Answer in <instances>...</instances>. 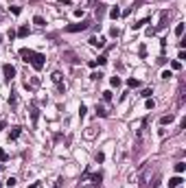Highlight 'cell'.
<instances>
[{
  "mask_svg": "<svg viewBox=\"0 0 186 188\" xmlns=\"http://www.w3.org/2000/svg\"><path fill=\"white\" fill-rule=\"evenodd\" d=\"M88 26H90V22L83 20V22H77V24H68L66 31H68V33H79V31H86Z\"/></svg>",
  "mask_w": 186,
  "mask_h": 188,
  "instance_id": "1",
  "label": "cell"
},
{
  "mask_svg": "<svg viewBox=\"0 0 186 188\" xmlns=\"http://www.w3.org/2000/svg\"><path fill=\"white\" fill-rule=\"evenodd\" d=\"M31 64H33V68H35V70H42V68H44V64H46V57H44L42 53H35V55H33V59H31Z\"/></svg>",
  "mask_w": 186,
  "mask_h": 188,
  "instance_id": "2",
  "label": "cell"
},
{
  "mask_svg": "<svg viewBox=\"0 0 186 188\" xmlns=\"http://www.w3.org/2000/svg\"><path fill=\"white\" fill-rule=\"evenodd\" d=\"M88 180H90V184H92V186H101V182H103V175H101V173H94V175L86 173V175H83V182H88Z\"/></svg>",
  "mask_w": 186,
  "mask_h": 188,
  "instance_id": "3",
  "label": "cell"
},
{
  "mask_svg": "<svg viewBox=\"0 0 186 188\" xmlns=\"http://www.w3.org/2000/svg\"><path fill=\"white\" fill-rule=\"evenodd\" d=\"M2 72H4V77H7V81H11V79L15 77V68H13L11 64H4V66H2Z\"/></svg>",
  "mask_w": 186,
  "mask_h": 188,
  "instance_id": "4",
  "label": "cell"
},
{
  "mask_svg": "<svg viewBox=\"0 0 186 188\" xmlns=\"http://www.w3.org/2000/svg\"><path fill=\"white\" fill-rule=\"evenodd\" d=\"M33 55H35V50H31V48H20V57H22L26 64L33 59Z\"/></svg>",
  "mask_w": 186,
  "mask_h": 188,
  "instance_id": "5",
  "label": "cell"
},
{
  "mask_svg": "<svg viewBox=\"0 0 186 188\" xmlns=\"http://www.w3.org/2000/svg\"><path fill=\"white\" fill-rule=\"evenodd\" d=\"M182 182H184V180H182L180 175H175V177L169 180V188H180V186H182Z\"/></svg>",
  "mask_w": 186,
  "mask_h": 188,
  "instance_id": "6",
  "label": "cell"
},
{
  "mask_svg": "<svg viewBox=\"0 0 186 188\" xmlns=\"http://www.w3.org/2000/svg\"><path fill=\"white\" fill-rule=\"evenodd\" d=\"M20 134H22V127H11V131H9V140L20 138Z\"/></svg>",
  "mask_w": 186,
  "mask_h": 188,
  "instance_id": "7",
  "label": "cell"
},
{
  "mask_svg": "<svg viewBox=\"0 0 186 188\" xmlns=\"http://www.w3.org/2000/svg\"><path fill=\"white\" fill-rule=\"evenodd\" d=\"M90 44H92L94 48H103V46H105V40H103V37H92Z\"/></svg>",
  "mask_w": 186,
  "mask_h": 188,
  "instance_id": "8",
  "label": "cell"
},
{
  "mask_svg": "<svg viewBox=\"0 0 186 188\" xmlns=\"http://www.w3.org/2000/svg\"><path fill=\"white\" fill-rule=\"evenodd\" d=\"M37 118H40V109H37V105H33V107H31V120L37 123Z\"/></svg>",
  "mask_w": 186,
  "mask_h": 188,
  "instance_id": "9",
  "label": "cell"
},
{
  "mask_svg": "<svg viewBox=\"0 0 186 188\" xmlns=\"http://www.w3.org/2000/svg\"><path fill=\"white\" fill-rule=\"evenodd\" d=\"M173 120H175V116H173V114H169V116H162V118H160V125H171Z\"/></svg>",
  "mask_w": 186,
  "mask_h": 188,
  "instance_id": "10",
  "label": "cell"
},
{
  "mask_svg": "<svg viewBox=\"0 0 186 188\" xmlns=\"http://www.w3.org/2000/svg\"><path fill=\"white\" fill-rule=\"evenodd\" d=\"M110 18H112V20L121 18V9H118V7H112V9H110Z\"/></svg>",
  "mask_w": 186,
  "mask_h": 188,
  "instance_id": "11",
  "label": "cell"
},
{
  "mask_svg": "<svg viewBox=\"0 0 186 188\" xmlns=\"http://www.w3.org/2000/svg\"><path fill=\"white\" fill-rule=\"evenodd\" d=\"M144 24H149V18H144V20H140V22H136V24H132V29L134 31H138V29H142Z\"/></svg>",
  "mask_w": 186,
  "mask_h": 188,
  "instance_id": "12",
  "label": "cell"
},
{
  "mask_svg": "<svg viewBox=\"0 0 186 188\" xmlns=\"http://www.w3.org/2000/svg\"><path fill=\"white\" fill-rule=\"evenodd\" d=\"M15 33H18V37H26V35H29V26H20Z\"/></svg>",
  "mask_w": 186,
  "mask_h": 188,
  "instance_id": "13",
  "label": "cell"
},
{
  "mask_svg": "<svg viewBox=\"0 0 186 188\" xmlns=\"http://www.w3.org/2000/svg\"><path fill=\"white\" fill-rule=\"evenodd\" d=\"M184 171H186V164H184V162H178V164H175V173H178V175H182Z\"/></svg>",
  "mask_w": 186,
  "mask_h": 188,
  "instance_id": "14",
  "label": "cell"
},
{
  "mask_svg": "<svg viewBox=\"0 0 186 188\" xmlns=\"http://www.w3.org/2000/svg\"><path fill=\"white\" fill-rule=\"evenodd\" d=\"M103 13H105V4H99V7H96V18L101 20V18H103Z\"/></svg>",
  "mask_w": 186,
  "mask_h": 188,
  "instance_id": "15",
  "label": "cell"
},
{
  "mask_svg": "<svg viewBox=\"0 0 186 188\" xmlns=\"http://www.w3.org/2000/svg\"><path fill=\"white\" fill-rule=\"evenodd\" d=\"M33 24H37V26H44L46 22H44V18H42V15H35V18H33Z\"/></svg>",
  "mask_w": 186,
  "mask_h": 188,
  "instance_id": "16",
  "label": "cell"
},
{
  "mask_svg": "<svg viewBox=\"0 0 186 188\" xmlns=\"http://www.w3.org/2000/svg\"><path fill=\"white\" fill-rule=\"evenodd\" d=\"M175 35H178V37H182V35H184V24H182V22L175 26Z\"/></svg>",
  "mask_w": 186,
  "mask_h": 188,
  "instance_id": "17",
  "label": "cell"
},
{
  "mask_svg": "<svg viewBox=\"0 0 186 188\" xmlns=\"http://www.w3.org/2000/svg\"><path fill=\"white\" fill-rule=\"evenodd\" d=\"M96 114H99L101 118H105V116H107V109H105V107H101V105H96Z\"/></svg>",
  "mask_w": 186,
  "mask_h": 188,
  "instance_id": "18",
  "label": "cell"
},
{
  "mask_svg": "<svg viewBox=\"0 0 186 188\" xmlns=\"http://www.w3.org/2000/svg\"><path fill=\"white\" fill-rule=\"evenodd\" d=\"M127 86H129V88H138V86H140V81L132 77V79H127Z\"/></svg>",
  "mask_w": 186,
  "mask_h": 188,
  "instance_id": "19",
  "label": "cell"
},
{
  "mask_svg": "<svg viewBox=\"0 0 186 188\" xmlns=\"http://www.w3.org/2000/svg\"><path fill=\"white\" fill-rule=\"evenodd\" d=\"M53 81L59 86V83H61V72H53Z\"/></svg>",
  "mask_w": 186,
  "mask_h": 188,
  "instance_id": "20",
  "label": "cell"
},
{
  "mask_svg": "<svg viewBox=\"0 0 186 188\" xmlns=\"http://www.w3.org/2000/svg\"><path fill=\"white\" fill-rule=\"evenodd\" d=\"M4 184H7V186H9V188H13V186H15V184H18V180H15V177H9V180H7Z\"/></svg>",
  "mask_w": 186,
  "mask_h": 188,
  "instance_id": "21",
  "label": "cell"
},
{
  "mask_svg": "<svg viewBox=\"0 0 186 188\" xmlns=\"http://www.w3.org/2000/svg\"><path fill=\"white\" fill-rule=\"evenodd\" d=\"M118 35H121V31H118L116 26H114V29H110V37H118Z\"/></svg>",
  "mask_w": 186,
  "mask_h": 188,
  "instance_id": "22",
  "label": "cell"
},
{
  "mask_svg": "<svg viewBox=\"0 0 186 188\" xmlns=\"http://www.w3.org/2000/svg\"><path fill=\"white\" fill-rule=\"evenodd\" d=\"M96 64H99V66H105V64H107V57H105V55H101V57L96 59Z\"/></svg>",
  "mask_w": 186,
  "mask_h": 188,
  "instance_id": "23",
  "label": "cell"
},
{
  "mask_svg": "<svg viewBox=\"0 0 186 188\" xmlns=\"http://www.w3.org/2000/svg\"><path fill=\"white\" fill-rule=\"evenodd\" d=\"M110 83H112L114 88H118V86H121V79H118V77H112V79H110Z\"/></svg>",
  "mask_w": 186,
  "mask_h": 188,
  "instance_id": "24",
  "label": "cell"
},
{
  "mask_svg": "<svg viewBox=\"0 0 186 188\" xmlns=\"http://www.w3.org/2000/svg\"><path fill=\"white\" fill-rule=\"evenodd\" d=\"M138 55H140V57H142V59L147 57V48H144V44H142V46L138 48Z\"/></svg>",
  "mask_w": 186,
  "mask_h": 188,
  "instance_id": "25",
  "label": "cell"
},
{
  "mask_svg": "<svg viewBox=\"0 0 186 188\" xmlns=\"http://www.w3.org/2000/svg\"><path fill=\"white\" fill-rule=\"evenodd\" d=\"M7 160H9V155H7V151H2V149H0V162H7Z\"/></svg>",
  "mask_w": 186,
  "mask_h": 188,
  "instance_id": "26",
  "label": "cell"
},
{
  "mask_svg": "<svg viewBox=\"0 0 186 188\" xmlns=\"http://www.w3.org/2000/svg\"><path fill=\"white\" fill-rule=\"evenodd\" d=\"M15 35H18V33H15L13 29H9V33H7V37H9V40H15Z\"/></svg>",
  "mask_w": 186,
  "mask_h": 188,
  "instance_id": "27",
  "label": "cell"
},
{
  "mask_svg": "<svg viewBox=\"0 0 186 188\" xmlns=\"http://www.w3.org/2000/svg\"><path fill=\"white\" fill-rule=\"evenodd\" d=\"M171 68H173V70H180L182 64H180V61H171Z\"/></svg>",
  "mask_w": 186,
  "mask_h": 188,
  "instance_id": "28",
  "label": "cell"
},
{
  "mask_svg": "<svg viewBox=\"0 0 186 188\" xmlns=\"http://www.w3.org/2000/svg\"><path fill=\"white\" fill-rule=\"evenodd\" d=\"M155 107V103H153V98H147V109H153Z\"/></svg>",
  "mask_w": 186,
  "mask_h": 188,
  "instance_id": "29",
  "label": "cell"
},
{
  "mask_svg": "<svg viewBox=\"0 0 186 188\" xmlns=\"http://www.w3.org/2000/svg\"><path fill=\"white\" fill-rule=\"evenodd\" d=\"M94 160H96V162H99V164H101V162H103V160H105V155H103V153H101V151H99V153H96V158H94Z\"/></svg>",
  "mask_w": 186,
  "mask_h": 188,
  "instance_id": "30",
  "label": "cell"
},
{
  "mask_svg": "<svg viewBox=\"0 0 186 188\" xmlns=\"http://www.w3.org/2000/svg\"><path fill=\"white\" fill-rule=\"evenodd\" d=\"M101 77H103V75H101V72H92V75H90V79H94V81H99V79H101Z\"/></svg>",
  "mask_w": 186,
  "mask_h": 188,
  "instance_id": "31",
  "label": "cell"
},
{
  "mask_svg": "<svg viewBox=\"0 0 186 188\" xmlns=\"http://www.w3.org/2000/svg\"><path fill=\"white\" fill-rule=\"evenodd\" d=\"M142 96H144V98H151V88H147V90H142Z\"/></svg>",
  "mask_w": 186,
  "mask_h": 188,
  "instance_id": "32",
  "label": "cell"
},
{
  "mask_svg": "<svg viewBox=\"0 0 186 188\" xmlns=\"http://www.w3.org/2000/svg\"><path fill=\"white\" fill-rule=\"evenodd\" d=\"M103 98H105V101H112V92H110V90H105V92H103Z\"/></svg>",
  "mask_w": 186,
  "mask_h": 188,
  "instance_id": "33",
  "label": "cell"
},
{
  "mask_svg": "<svg viewBox=\"0 0 186 188\" xmlns=\"http://www.w3.org/2000/svg\"><path fill=\"white\" fill-rule=\"evenodd\" d=\"M171 77H173L171 70H164V72H162V79H171Z\"/></svg>",
  "mask_w": 186,
  "mask_h": 188,
  "instance_id": "34",
  "label": "cell"
},
{
  "mask_svg": "<svg viewBox=\"0 0 186 188\" xmlns=\"http://www.w3.org/2000/svg\"><path fill=\"white\" fill-rule=\"evenodd\" d=\"M86 112H88V109H86V105H81V107H79V116L83 118V116H86Z\"/></svg>",
  "mask_w": 186,
  "mask_h": 188,
  "instance_id": "35",
  "label": "cell"
},
{
  "mask_svg": "<svg viewBox=\"0 0 186 188\" xmlns=\"http://www.w3.org/2000/svg\"><path fill=\"white\" fill-rule=\"evenodd\" d=\"M57 2H59L61 7H68V4H70V0H57Z\"/></svg>",
  "mask_w": 186,
  "mask_h": 188,
  "instance_id": "36",
  "label": "cell"
},
{
  "mask_svg": "<svg viewBox=\"0 0 186 188\" xmlns=\"http://www.w3.org/2000/svg\"><path fill=\"white\" fill-rule=\"evenodd\" d=\"M40 186H42L40 182H33V184H31V186H29V188H40Z\"/></svg>",
  "mask_w": 186,
  "mask_h": 188,
  "instance_id": "37",
  "label": "cell"
},
{
  "mask_svg": "<svg viewBox=\"0 0 186 188\" xmlns=\"http://www.w3.org/2000/svg\"><path fill=\"white\" fill-rule=\"evenodd\" d=\"M4 127H7V123H4V120H0V131H2Z\"/></svg>",
  "mask_w": 186,
  "mask_h": 188,
  "instance_id": "38",
  "label": "cell"
},
{
  "mask_svg": "<svg viewBox=\"0 0 186 188\" xmlns=\"http://www.w3.org/2000/svg\"><path fill=\"white\" fill-rule=\"evenodd\" d=\"M57 186H59V184H57ZM57 186H55V188H57Z\"/></svg>",
  "mask_w": 186,
  "mask_h": 188,
  "instance_id": "39",
  "label": "cell"
},
{
  "mask_svg": "<svg viewBox=\"0 0 186 188\" xmlns=\"http://www.w3.org/2000/svg\"><path fill=\"white\" fill-rule=\"evenodd\" d=\"M0 188H2V184H0Z\"/></svg>",
  "mask_w": 186,
  "mask_h": 188,
  "instance_id": "40",
  "label": "cell"
}]
</instances>
